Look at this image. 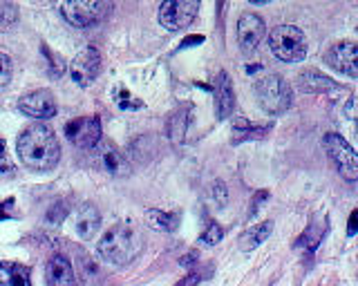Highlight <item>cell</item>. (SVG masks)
<instances>
[{
	"mask_svg": "<svg viewBox=\"0 0 358 286\" xmlns=\"http://www.w3.org/2000/svg\"><path fill=\"white\" fill-rule=\"evenodd\" d=\"M16 153H19V159L25 168H29L34 172H45L58 164L61 146L56 141V134L47 125H29L19 137Z\"/></svg>",
	"mask_w": 358,
	"mask_h": 286,
	"instance_id": "obj_1",
	"label": "cell"
},
{
	"mask_svg": "<svg viewBox=\"0 0 358 286\" xmlns=\"http://www.w3.org/2000/svg\"><path fill=\"white\" fill-rule=\"evenodd\" d=\"M146 239L134 224L112 226L99 242V257L112 266H130L143 253Z\"/></svg>",
	"mask_w": 358,
	"mask_h": 286,
	"instance_id": "obj_2",
	"label": "cell"
},
{
	"mask_svg": "<svg viewBox=\"0 0 358 286\" xmlns=\"http://www.w3.org/2000/svg\"><path fill=\"white\" fill-rule=\"evenodd\" d=\"M255 99L264 112L283 114L291 107V88L278 74H267L255 83Z\"/></svg>",
	"mask_w": 358,
	"mask_h": 286,
	"instance_id": "obj_3",
	"label": "cell"
},
{
	"mask_svg": "<svg viewBox=\"0 0 358 286\" xmlns=\"http://www.w3.org/2000/svg\"><path fill=\"white\" fill-rule=\"evenodd\" d=\"M269 47L276 58L285 63H300L307 56V40L305 34L294 25H278L269 34Z\"/></svg>",
	"mask_w": 358,
	"mask_h": 286,
	"instance_id": "obj_4",
	"label": "cell"
},
{
	"mask_svg": "<svg viewBox=\"0 0 358 286\" xmlns=\"http://www.w3.org/2000/svg\"><path fill=\"white\" fill-rule=\"evenodd\" d=\"M63 18L74 27H90L99 23L108 12V0H63Z\"/></svg>",
	"mask_w": 358,
	"mask_h": 286,
	"instance_id": "obj_5",
	"label": "cell"
},
{
	"mask_svg": "<svg viewBox=\"0 0 358 286\" xmlns=\"http://www.w3.org/2000/svg\"><path fill=\"white\" fill-rule=\"evenodd\" d=\"M200 0H164L159 7V23L168 31L186 29L198 18Z\"/></svg>",
	"mask_w": 358,
	"mask_h": 286,
	"instance_id": "obj_6",
	"label": "cell"
},
{
	"mask_svg": "<svg viewBox=\"0 0 358 286\" xmlns=\"http://www.w3.org/2000/svg\"><path fill=\"white\" fill-rule=\"evenodd\" d=\"M325 150L329 159L334 161L338 168V172L345 177L347 181H356L358 179V157L354 153V148L340 137L336 132L325 134Z\"/></svg>",
	"mask_w": 358,
	"mask_h": 286,
	"instance_id": "obj_7",
	"label": "cell"
},
{
	"mask_svg": "<svg viewBox=\"0 0 358 286\" xmlns=\"http://www.w3.org/2000/svg\"><path fill=\"white\" fill-rule=\"evenodd\" d=\"M65 137L70 139L76 148H97L101 141V121L99 116H79L65 125Z\"/></svg>",
	"mask_w": 358,
	"mask_h": 286,
	"instance_id": "obj_8",
	"label": "cell"
},
{
	"mask_svg": "<svg viewBox=\"0 0 358 286\" xmlns=\"http://www.w3.org/2000/svg\"><path fill=\"white\" fill-rule=\"evenodd\" d=\"M101 72V54L97 47H85L79 52V56L72 61L70 77L74 79L76 86L88 88L97 81Z\"/></svg>",
	"mask_w": 358,
	"mask_h": 286,
	"instance_id": "obj_9",
	"label": "cell"
},
{
	"mask_svg": "<svg viewBox=\"0 0 358 286\" xmlns=\"http://www.w3.org/2000/svg\"><path fill=\"white\" fill-rule=\"evenodd\" d=\"M19 110L32 119H52L56 114V99L49 90H34L19 99Z\"/></svg>",
	"mask_w": 358,
	"mask_h": 286,
	"instance_id": "obj_10",
	"label": "cell"
},
{
	"mask_svg": "<svg viewBox=\"0 0 358 286\" xmlns=\"http://www.w3.org/2000/svg\"><path fill=\"white\" fill-rule=\"evenodd\" d=\"M267 36V25L255 14H242L237 21V43L244 54H253L262 38Z\"/></svg>",
	"mask_w": 358,
	"mask_h": 286,
	"instance_id": "obj_11",
	"label": "cell"
},
{
	"mask_svg": "<svg viewBox=\"0 0 358 286\" xmlns=\"http://www.w3.org/2000/svg\"><path fill=\"white\" fill-rule=\"evenodd\" d=\"M325 61L329 67H334L338 72H345L347 77L356 79L358 77V45L354 40H340L338 45H334L331 49H327Z\"/></svg>",
	"mask_w": 358,
	"mask_h": 286,
	"instance_id": "obj_12",
	"label": "cell"
},
{
	"mask_svg": "<svg viewBox=\"0 0 358 286\" xmlns=\"http://www.w3.org/2000/svg\"><path fill=\"white\" fill-rule=\"evenodd\" d=\"M45 284L47 286H79L76 273L65 255H54L45 266Z\"/></svg>",
	"mask_w": 358,
	"mask_h": 286,
	"instance_id": "obj_13",
	"label": "cell"
},
{
	"mask_svg": "<svg viewBox=\"0 0 358 286\" xmlns=\"http://www.w3.org/2000/svg\"><path fill=\"white\" fill-rule=\"evenodd\" d=\"M74 229L79 239L83 242H90L101 229V213L97 210L95 204H81L79 210L74 215Z\"/></svg>",
	"mask_w": 358,
	"mask_h": 286,
	"instance_id": "obj_14",
	"label": "cell"
},
{
	"mask_svg": "<svg viewBox=\"0 0 358 286\" xmlns=\"http://www.w3.org/2000/svg\"><path fill=\"white\" fill-rule=\"evenodd\" d=\"M298 88L307 92V94H327V92L343 90L334 79L325 77V74H320L318 70L302 72L300 77H298Z\"/></svg>",
	"mask_w": 358,
	"mask_h": 286,
	"instance_id": "obj_15",
	"label": "cell"
},
{
	"mask_svg": "<svg viewBox=\"0 0 358 286\" xmlns=\"http://www.w3.org/2000/svg\"><path fill=\"white\" fill-rule=\"evenodd\" d=\"M215 103H217V119L224 121L233 114V83L228 79L226 72H219L217 83H215Z\"/></svg>",
	"mask_w": 358,
	"mask_h": 286,
	"instance_id": "obj_16",
	"label": "cell"
},
{
	"mask_svg": "<svg viewBox=\"0 0 358 286\" xmlns=\"http://www.w3.org/2000/svg\"><path fill=\"white\" fill-rule=\"evenodd\" d=\"M97 161H99V166L104 168L108 174H112V177H123L128 172V164H126L123 155L119 153L115 146H110V143L99 150Z\"/></svg>",
	"mask_w": 358,
	"mask_h": 286,
	"instance_id": "obj_17",
	"label": "cell"
},
{
	"mask_svg": "<svg viewBox=\"0 0 358 286\" xmlns=\"http://www.w3.org/2000/svg\"><path fill=\"white\" fill-rule=\"evenodd\" d=\"M0 286H32L29 268L16 262H0Z\"/></svg>",
	"mask_w": 358,
	"mask_h": 286,
	"instance_id": "obj_18",
	"label": "cell"
},
{
	"mask_svg": "<svg viewBox=\"0 0 358 286\" xmlns=\"http://www.w3.org/2000/svg\"><path fill=\"white\" fill-rule=\"evenodd\" d=\"M271 231H274V222H262L258 226H253V229L244 231L242 237H240V250H244V253H249V250H255L260 246V244L264 242L271 235Z\"/></svg>",
	"mask_w": 358,
	"mask_h": 286,
	"instance_id": "obj_19",
	"label": "cell"
},
{
	"mask_svg": "<svg viewBox=\"0 0 358 286\" xmlns=\"http://www.w3.org/2000/svg\"><path fill=\"white\" fill-rule=\"evenodd\" d=\"M146 222L150 229H155V231H161V233H173L177 231V226H179V215L175 213H164V210H148L146 213Z\"/></svg>",
	"mask_w": 358,
	"mask_h": 286,
	"instance_id": "obj_20",
	"label": "cell"
},
{
	"mask_svg": "<svg viewBox=\"0 0 358 286\" xmlns=\"http://www.w3.org/2000/svg\"><path fill=\"white\" fill-rule=\"evenodd\" d=\"M267 134V125H253L244 119H235L233 125V143H242L249 139H262Z\"/></svg>",
	"mask_w": 358,
	"mask_h": 286,
	"instance_id": "obj_21",
	"label": "cell"
},
{
	"mask_svg": "<svg viewBox=\"0 0 358 286\" xmlns=\"http://www.w3.org/2000/svg\"><path fill=\"white\" fill-rule=\"evenodd\" d=\"M189 112H191V105H182L179 110L173 114L170 119V128L168 134L173 141H182L184 139V130H186V123H189Z\"/></svg>",
	"mask_w": 358,
	"mask_h": 286,
	"instance_id": "obj_22",
	"label": "cell"
},
{
	"mask_svg": "<svg viewBox=\"0 0 358 286\" xmlns=\"http://www.w3.org/2000/svg\"><path fill=\"white\" fill-rule=\"evenodd\" d=\"M115 101H117V105L121 107V110H141L143 107V101L137 99V96H132L130 90H126V88L115 90Z\"/></svg>",
	"mask_w": 358,
	"mask_h": 286,
	"instance_id": "obj_23",
	"label": "cell"
},
{
	"mask_svg": "<svg viewBox=\"0 0 358 286\" xmlns=\"http://www.w3.org/2000/svg\"><path fill=\"white\" fill-rule=\"evenodd\" d=\"M222 237H224V229H222L217 222H211L206 226V231H204V235H202V242L208 244V246H215V244L222 242Z\"/></svg>",
	"mask_w": 358,
	"mask_h": 286,
	"instance_id": "obj_24",
	"label": "cell"
},
{
	"mask_svg": "<svg viewBox=\"0 0 358 286\" xmlns=\"http://www.w3.org/2000/svg\"><path fill=\"white\" fill-rule=\"evenodd\" d=\"M12 61H10V56L0 52V90H5L7 86H10V81H12Z\"/></svg>",
	"mask_w": 358,
	"mask_h": 286,
	"instance_id": "obj_25",
	"label": "cell"
},
{
	"mask_svg": "<svg viewBox=\"0 0 358 286\" xmlns=\"http://www.w3.org/2000/svg\"><path fill=\"white\" fill-rule=\"evenodd\" d=\"M14 170V161L7 155V148H5V141L0 139V172H12Z\"/></svg>",
	"mask_w": 358,
	"mask_h": 286,
	"instance_id": "obj_26",
	"label": "cell"
},
{
	"mask_svg": "<svg viewBox=\"0 0 358 286\" xmlns=\"http://www.w3.org/2000/svg\"><path fill=\"white\" fill-rule=\"evenodd\" d=\"M200 282H202V275L200 273H189L182 282H177L175 286H198Z\"/></svg>",
	"mask_w": 358,
	"mask_h": 286,
	"instance_id": "obj_27",
	"label": "cell"
},
{
	"mask_svg": "<svg viewBox=\"0 0 358 286\" xmlns=\"http://www.w3.org/2000/svg\"><path fill=\"white\" fill-rule=\"evenodd\" d=\"M202 43H204V36H200V34H198V36H189V38H186L184 43L179 45V49H186V47H191V45H202Z\"/></svg>",
	"mask_w": 358,
	"mask_h": 286,
	"instance_id": "obj_28",
	"label": "cell"
},
{
	"mask_svg": "<svg viewBox=\"0 0 358 286\" xmlns=\"http://www.w3.org/2000/svg\"><path fill=\"white\" fill-rule=\"evenodd\" d=\"M356 222H358V213H356V210H354V213H352V217H349V235H356Z\"/></svg>",
	"mask_w": 358,
	"mask_h": 286,
	"instance_id": "obj_29",
	"label": "cell"
},
{
	"mask_svg": "<svg viewBox=\"0 0 358 286\" xmlns=\"http://www.w3.org/2000/svg\"><path fill=\"white\" fill-rule=\"evenodd\" d=\"M195 257H198V253H191L189 257H184V259H182V264H184V266H186V264H191Z\"/></svg>",
	"mask_w": 358,
	"mask_h": 286,
	"instance_id": "obj_30",
	"label": "cell"
},
{
	"mask_svg": "<svg viewBox=\"0 0 358 286\" xmlns=\"http://www.w3.org/2000/svg\"><path fill=\"white\" fill-rule=\"evenodd\" d=\"M249 3H253V5H262V3H269V0H249Z\"/></svg>",
	"mask_w": 358,
	"mask_h": 286,
	"instance_id": "obj_31",
	"label": "cell"
}]
</instances>
